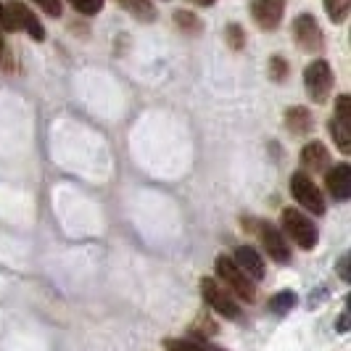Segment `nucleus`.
Returning a JSON list of instances; mask_svg holds the SVG:
<instances>
[{
  "mask_svg": "<svg viewBox=\"0 0 351 351\" xmlns=\"http://www.w3.org/2000/svg\"><path fill=\"white\" fill-rule=\"evenodd\" d=\"M214 269H217V278H219V285L230 291L232 296H238L246 304H254L256 301V282L248 278L243 269H238V264L232 262L230 256H217L214 262Z\"/></svg>",
  "mask_w": 351,
  "mask_h": 351,
  "instance_id": "obj_1",
  "label": "nucleus"
},
{
  "mask_svg": "<svg viewBox=\"0 0 351 351\" xmlns=\"http://www.w3.org/2000/svg\"><path fill=\"white\" fill-rule=\"evenodd\" d=\"M175 24L182 32H201V21L191 11H175Z\"/></svg>",
  "mask_w": 351,
  "mask_h": 351,
  "instance_id": "obj_19",
  "label": "nucleus"
},
{
  "mask_svg": "<svg viewBox=\"0 0 351 351\" xmlns=\"http://www.w3.org/2000/svg\"><path fill=\"white\" fill-rule=\"evenodd\" d=\"M280 225H282L280 232H288V238L299 248H304V251H312V248L319 243V230H317V225L304 214V211L291 209V206L282 209Z\"/></svg>",
  "mask_w": 351,
  "mask_h": 351,
  "instance_id": "obj_2",
  "label": "nucleus"
},
{
  "mask_svg": "<svg viewBox=\"0 0 351 351\" xmlns=\"http://www.w3.org/2000/svg\"><path fill=\"white\" fill-rule=\"evenodd\" d=\"M335 85V74L330 69V64L325 58H315L306 69H304V88L309 93V98L315 104H325L330 90Z\"/></svg>",
  "mask_w": 351,
  "mask_h": 351,
  "instance_id": "obj_3",
  "label": "nucleus"
},
{
  "mask_svg": "<svg viewBox=\"0 0 351 351\" xmlns=\"http://www.w3.org/2000/svg\"><path fill=\"white\" fill-rule=\"evenodd\" d=\"M69 5L74 11L85 14V16H95L104 8V0H69Z\"/></svg>",
  "mask_w": 351,
  "mask_h": 351,
  "instance_id": "obj_20",
  "label": "nucleus"
},
{
  "mask_svg": "<svg viewBox=\"0 0 351 351\" xmlns=\"http://www.w3.org/2000/svg\"><path fill=\"white\" fill-rule=\"evenodd\" d=\"M341 278H343V280H349V272H346V256L341 259Z\"/></svg>",
  "mask_w": 351,
  "mask_h": 351,
  "instance_id": "obj_25",
  "label": "nucleus"
},
{
  "mask_svg": "<svg viewBox=\"0 0 351 351\" xmlns=\"http://www.w3.org/2000/svg\"><path fill=\"white\" fill-rule=\"evenodd\" d=\"M0 69H5V71L14 69V64H11V53H8V45H5L3 35H0Z\"/></svg>",
  "mask_w": 351,
  "mask_h": 351,
  "instance_id": "obj_24",
  "label": "nucleus"
},
{
  "mask_svg": "<svg viewBox=\"0 0 351 351\" xmlns=\"http://www.w3.org/2000/svg\"><path fill=\"white\" fill-rule=\"evenodd\" d=\"M328 130L333 135L335 145L341 148V154H351V95L335 98V111Z\"/></svg>",
  "mask_w": 351,
  "mask_h": 351,
  "instance_id": "obj_6",
  "label": "nucleus"
},
{
  "mask_svg": "<svg viewBox=\"0 0 351 351\" xmlns=\"http://www.w3.org/2000/svg\"><path fill=\"white\" fill-rule=\"evenodd\" d=\"M48 16H61V0H32Z\"/></svg>",
  "mask_w": 351,
  "mask_h": 351,
  "instance_id": "obj_23",
  "label": "nucleus"
},
{
  "mask_svg": "<svg viewBox=\"0 0 351 351\" xmlns=\"http://www.w3.org/2000/svg\"><path fill=\"white\" fill-rule=\"evenodd\" d=\"M3 8H5V32H27L29 37H35L37 43H43V40H45V29H43V24L37 21L35 14H32L24 3L11 0V3H5Z\"/></svg>",
  "mask_w": 351,
  "mask_h": 351,
  "instance_id": "obj_5",
  "label": "nucleus"
},
{
  "mask_svg": "<svg viewBox=\"0 0 351 351\" xmlns=\"http://www.w3.org/2000/svg\"><path fill=\"white\" fill-rule=\"evenodd\" d=\"M5 29V8H3V3H0V32Z\"/></svg>",
  "mask_w": 351,
  "mask_h": 351,
  "instance_id": "obj_26",
  "label": "nucleus"
},
{
  "mask_svg": "<svg viewBox=\"0 0 351 351\" xmlns=\"http://www.w3.org/2000/svg\"><path fill=\"white\" fill-rule=\"evenodd\" d=\"M122 5L127 14H132L135 19L141 21H154L156 19V8L148 3V0H117Z\"/></svg>",
  "mask_w": 351,
  "mask_h": 351,
  "instance_id": "obj_15",
  "label": "nucleus"
},
{
  "mask_svg": "<svg viewBox=\"0 0 351 351\" xmlns=\"http://www.w3.org/2000/svg\"><path fill=\"white\" fill-rule=\"evenodd\" d=\"M259 241H262L264 251H267V256H269L272 262H278V264H288V262H291V251H288V243H285L282 232L275 228V225H269V222H262V225H259Z\"/></svg>",
  "mask_w": 351,
  "mask_h": 351,
  "instance_id": "obj_10",
  "label": "nucleus"
},
{
  "mask_svg": "<svg viewBox=\"0 0 351 351\" xmlns=\"http://www.w3.org/2000/svg\"><path fill=\"white\" fill-rule=\"evenodd\" d=\"M293 37H296V45L304 53L322 51V29H319V24L312 14H301L293 21Z\"/></svg>",
  "mask_w": 351,
  "mask_h": 351,
  "instance_id": "obj_8",
  "label": "nucleus"
},
{
  "mask_svg": "<svg viewBox=\"0 0 351 351\" xmlns=\"http://www.w3.org/2000/svg\"><path fill=\"white\" fill-rule=\"evenodd\" d=\"M232 262L238 264V269H243L251 280H262L264 278V259L262 254L256 251V248L251 246H238L235 248V256H232Z\"/></svg>",
  "mask_w": 351,
  "mask_h": 351,
  "instance_id": "obj_12",
  "label": "nucleus"
},
{
  "mask_svg": "<svg viewBox=\"0 0 351 351\" xmlns=\"http://www.w3.org/2000/svg\"><path fill=\"white\" fill-rule=\"evenodd\" d=\"M291 193L299 201L304 209H309L312 214L322 217L325 214V198H322V191L315 185V180L306 175V172H296L291 177Z\"/></svg>",
  "mask_w": 351,
  "mask_h": 351,
  "instance_id": "obj_7",
  "label": "nucleus"
},
{
  "mask_svg": "<svg viewBox=\"0 0 351 351\" xmlns=\"http://www.w3.org/2000/svg\"><path fill=\"white\" fill-rule=\"evenodd\" d=\"M269 77H272L275 82H280V80L288 77V64L282 61L280 56H272V58H269Z\"/></svg>",
  "mask_w": 351,
  "mask_h": 351,
  "instance_id": "obj_22",
  "label": "nucleus"
},
{
  "mask_svg": "<svg viewBox=\"0 0 351 351\" xmlns=\"http://www.w3.org/2000/svg\"><path fill=\"white\" fill-rule=\"evenodd\" d=\"M296 306V293L293 291H282V293H278L275 299L269 301V309L275 312V315H285L288 309H293Z\"/></svg>",
  "mask_w": 351,
  "mask_h": 351,
  "instance_id": "obj_17",
  "label": "nucleus"
},
{
  "mask_svg": "<svg viewBox=\"0 0 351 351\" xmlns=\"http://www.w3.org/2000/svg\"><path fill=\"white\" fill-rule=\"evenodd\" d=\"M325 185L335 201H349L351 198V167L346 161L335 164L333 169L325 175Z\"/></svg>",
  "mask_w": 351,
  "mask_h": 351,
  "instance_id": "obj_11",
  "label": "nucleus"
},
{
  "mask_svg": "<svg viewBox=\"0 0 351 351\" xmlns=\"http://www.w3.org/2000/svg\"><path fill=\"white\" fill-rule=\"evenodd\" d=\"M325 3V14L330 16V21L341 24L343 19L349 16L351 11V0H322Z\"/></svg>",
  "mask_w": 351,
  "mask_h": 351,
  "instance_id": "obj_16",
  "label": "nucleus"
},
{
  "mask_svg": "<svg viewBox=\"0 0 351 351\" xmlns=\"http://www.w3.org/2000/svg\"><path fill=\"white\" fill-rule=\"evenodd\" d=\"M201 296L209 304L217 315H222L225 319H241V304L235 301V296L225 291L219 280L214 278H201Z\"/></svg>",
  "mask_w": 351,
  "mask_h": 351,
  "instance_id": "obj_4",
  "label": "nucleus"
},
{
  "mask_svg": "<svg viewBox=\"0 0 351 351\" xmlns=\"http://www.w3.org/2000/svg\"><path fill=\"white\" fill-rule=\"evenodd\" d=\"M191 3H195V5H214L217 0H191Z\"/></svg>",
  "mask_w": 351,
  "mask_h": 351,
  "instance_id": "obj_27",
  "label": "nucleus"
},
{
  "mask_svg": "<svg viewBox=\"0 0 351 351\" xmlns=\"http://www.w3.org/2000/svg\"><path fill=\"white\" fill-rule=\"evenodd\" d=\"M225 37H228V45L232 48V51H241V48L246 45V32H243L238 24H230Z\"/></svg>",
  "mask_w": 351,
  "mask_h": 351,
  "instance_id": "obj_21",
  "label": "nucleus"
},
{
  "mask_svg": "<svg viewBox=\"0 0 351 351\" xmlns=\"http://www.w3.org/2000/svg\"><path fill=\"white\" fill-rule=\"evenodd\" d=\"M164 349L167 351H211L195 341H185V338H167L164 341Z\"/></svg>",
  "mask_w": 351,
  "mask_h": 351,
  "instance_id": "obj_18",
  "label": "nucleus"
},
{
  "mask_svg": "<svg viewBox=\"0 0 351 351\" xmlns=\"http://www.w3.org/2000/svg\"><path fill=\"white\" fill-rule=\"evenodd\" d=\"M330 164V151L325 148V143L309 141L301 148V167H306L309 172H322Z\"/></svg>",
  "mask_w": 351,
  "mask_h": 351,
  "instance_id": "obj_13",
  "label": "nucleus"
},
{
  "mask_svg": "<svg viewBox=\"0 0 351 351\" xmlns=\"http://www.w3.org/2000/svg\"><path fill=\"white\" fill-rule=\"evenodd\" d=\"M282 11H285V0H254L251 3V16L264 32H272L280 27Z\"/></svg>",
  "mask_w": 351,
  "mask_h": 351,
  "instance_id": "obj_9",
  "label": "nucleus"
},
{
  "mask_svg": "<svg viewBox=\"0 0 351 351\" xmlns=\"http://www.w3.org/2000/svg\"><path fill=\"white\" fill-rule=\"evenodd\" d=\"M282 122H285V130L293 132V135H306L312 130V114L309 108L304 106H291L285 114H282Z\"/></svg>",
  "mask_w": 351,
  "mask_h": 351,
  "instance_id": "obj_14",
  "label": "nucleus"
}]
</instances>
